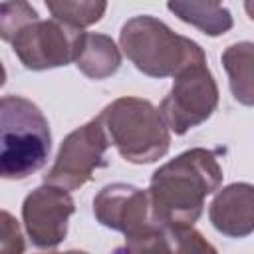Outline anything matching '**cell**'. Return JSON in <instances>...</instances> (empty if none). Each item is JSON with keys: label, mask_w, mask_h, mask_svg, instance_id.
<instances>
[{"label": "cell", "mask_w": 254, "mask_h": 254, "mask_svg": "<svg viewBox=\"0 0 254 254\" xmlns=\"http://www.w3.org/2000/svg\"><path fill=\"white\" fill-rule=\"evenodd\" d=\"M93 214L99 224L125 234V238L155 224L147 190L125 183L105 185L93 198Z\"/></svg>", "instance_id": "obj_9"}, {"label": "cell", "mask_w": 254, "mask_h": 254, "mask_svg": "<svg viewBox=\"0 0 254 254\" xmlns=\"http://www.w3.org/2000/svg\"><path fill=\"white\" fill-rule=\"evenodd\" d=\"M81 30L58 20H36L22 28L12 40V50L24 67L42 71L73 62Z\"/></svg>", "instance_id": "obj_7"}, {"label": "cell", "mask_w": 254, "mask_h": 254, "mask_svg": "<svg viewBox=\"0 0 254 254\" xmlns=\"http://www.w3.org/2000/svg\"><path fill=\"white\" fill-rule=\"evenodd\" d=\"M167 254H218L216 248L190 224H157Z\"/></svg>", "instance_id": "obj_14"}, {"label": "cell", "mask_w": 254, "mask_h": 254, "mask_svg": "<svg viewBox=\"0 0 254 254\" xmlns=\"http://www.w3.org/2000/svg\"><path fill=\"white\" fill-rule=\"evenodd\" d=\"M24 246L20 222L8 210H0V254H24Z\"/></svg>", "instance_id": "obj_18"}, {"label": "cell", "mask_w": 254, "mask_h": 254, "mask_svg": "<svg viewBox=\"0 0 254 254\" xmlns=\"http://www.w3.org/2000/svg\"><path fill=\"white\" fill-rule=\"evenodd\" d=\"M52 254H87L83 250H67V252H52Z\"/></svg>", "instance_id": "obj_20"}, {"label": "cell", "mask_w": 254, "mask_h": 254, "mask_svg": "<svg viewBox=\"0 0 254 254\" xmlns=\"http://www.w3.org/2000/svg\"><path fill=\"white\" fill-rule=\"evenodd\" d=\"M254 46L252 42H238L224 50L222 65L230 79V89L236 101L244 105L254 103Z\"/></svg>", "instance_id": "obj_12"}, {"label": "cell", "mask_w": 254, "mask_h": 254, "mask_svg": "<svg viewBox=\"0 0 254 254\" xmlns=\"http://www.w3.org/2000/svg\"><path fill=\"white\" fill-rule=\"evenodd\" d=\"M97 119L109 145L129 163H153L171 147V131L149 99L119 97L105 105Z\"/></svg>", "instance_id": "obj_4"}, {"label": "cell", "mask_w": 254, "mask_h": 254, "mask_svg": "<svg viewBox=\"0 0 254 254\" xmlns=\"http://www.w3.org/2000/svg\"><path fill=\"white\" fill-rule=\"evenodd\" d=\"M129 62L149 77H177L190 65L206 64L204 50L190 38L175 34L155 16L129 18L119 32Z\"/></svg>", "instance_id": "obj_3"}, {"label": "cell", "mask_w": 254, "mask_h": 254, "mask_svg": "<svg viewBox=\"0 0 254 254\" xmlns=\"http://www.w3.org/2000/svg\"><path fill=\"white\" fill-rule=\"evenodd\" d=\"M123 254H167L165 246L161 242V236H159V226L151 224L149 228H145L133 236H127Z\"/></svg>", "instance_id": "obj_17"}, {"label": "cell", "mask_w": 254, "mask_h": 254, "mask_svg": "<svg viewBox=\"0 0 254 254\" xmlns=\"http://www.w3.org/2000/svg\"><path fill=\"white\" fill-rule=\"evenodd\" d=\"M75 212L71 194L54 185L34 189L22 204L24 228L38 248H56L67 234L69 216Z\"/></svg>", "instance_id": "obj_8"}, {"label": "cell", "mask_w": 254, "mask_h": 254, "mask_svg": "<svg viewBox=\"0 0 254 254\" xmlns=\"http://www.w3.org/2000/svg\"><path fill=\"white\" fill-rule=\"evenodd\" d=\"M40 20L38 12L28 2H2L0 4V40L10 42L16 38V34L26 28L28 24Z\"/></svg>", "instance_id": "obj_16"}, {"label": "cell", "mask_w": 254, "mask_h": 254, "mask_svg": "<svg viewBox=\"0 0 254 254\" xmlns=\"http://www.w3.org/2000/svg\"><path fill=\"white\" fill-rule=\"evenodd\" d=\"M212 226L230 236L244 238L254 230V189L248 183H232L218 190L208 208Z\"/></svg>", "instance_id": "obj_10"}, {"label": "cell", "mask_w": 254, "mask_h": 254, "mask_svg": "<svg viewBox=\"0 0 254 254\" xmlns=\"http://www.w3.org/2000/svg\"><path fill=\"white\" fill-rule=\"evenodd\" d=\"M218 105V85L206 64L187 67L175 77L171 91L159 105V113L175 135L204 123Z\"/></svg>", "instance_id": "obj_5"}, {"label": "cell", "mask_w": 254, "mask_h": 254, "mask_svg": "<svg viewBox=\"0 0 254 254\" xmlns=\"http://www.w3.org/2000/svg\"><path fill=\"white\" fill-rule=\"evenodd\" d=\"M167 8L183 22L198 28L206 36H222L232 28L230 10L216 2H169Z\"/></svg>", "instance_id": "obj_13"}, {"label": "cell", "mask_w": 254, "mask_h": 254, "mask_svg": "<svg viewBox=\"0 0 254 254\" xmlns=\"http://www.w3.org/2000/svg\"><path fill=\"white\" fill-rule=\"evenodd\" d=\"M222 183V167L208 149H189L159 167L149 185L151 218L155 224H194L204 198Z\"/></svg>", "instance_id": "obj_1"}, {"label": "cell", "mask_w": 254, "mask_h": 254, "mask_svg": "<svg viewBox=\"0 0 254 254\" xmlns=\"http://www.w3.org/2000/svg\"><path fill=\"white\" fill-rule=\"evenodd\" d=\"M109 141L99 119L95 117L87 121L62 141L52 169L44 175V183L64 190L83 187L93 179V173L105 165L103 159Z\"/></svg>", "instance_id": "obj_6"}, {"label": "cell", "mask_w": 254, "mask_h": 254, "mask_svg": "<svg viewBox=\"0 0 254 254\" xmlns=\"http://www.w3.org/2000/svg\"><path fill=\"white\" fill-rule=\"evenodd\" d=\"M73 64L89 79H105L121 65V52L115 42L105 34L81 32Z\"/></svg>", "instance_id": "obj_11"}, {"label": "cell", "mask_w": 254, "mask_h": 254, "mask_svg": "<svg viewBox=\"0 0 254 254\" xmlns=\"http://www.w3.org/2000/svg\"><path fill=\"white\" fill-rule=\"evenodd\" d=\"M6 83V67H4V64L0 62V87Z\"/></svg>", "instance_id": "obj_19"}, {"label": "cell", "mask_w": 254, "mask_h": 254, "mask_svg": "<svg viewBox=\"0 0 254 254\" xmlns=\"http://www.w3.org/2000/svg\"><path fill=\"white\" fill-rule=\"evenodd\" d=\"M46 8L52 12L54 20L73 28L81 30L101 20V16L107 10L105 2L95 0H60V2H46Z\"/></svg>", "instance_id": "obj_15"}, {"label": "cell", "mask_w": 254, "mask_h": 254, "mask_svg": "<svg viewBox=\"0 0 254 254\" xmlns=\"http://www.w3.org/2000/svg\"><path fill=\"white\" fill-rule=\"evenodd\" d=\"M52 133L42 109L26 97H0V179L22 181L50 157Z\"/></svg>", "instance_id": "obj_2"}]
</instances>
